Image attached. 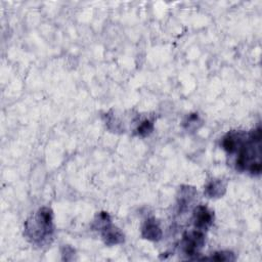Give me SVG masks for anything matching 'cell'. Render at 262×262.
<instances>
[{"mask_svg": "<svg viewBox=\"0 0 262 262\" xmlns=\"http://www.w3.org/2000/svg\"><path fill=\"white\" fill-rule=\"evenodd\" d=\"M26 235L33 243L42 245L52 236L53 233V213L50 208L43 207L37 214L26 222Z\"/></svg>", "mask_w": 262, "mask_h": 262, "instance_id": "obj_1", "label": "cell"}, {"mask_svg": "<svg viewBox=\"0 0 262 262\" xmlns=\"http://www.w3.org/2000/svg\"><path fill=\"white\" fill-rule=\"evenodd\" d=\"M205 245V234L203 230L195 229L185 232L182 238V249L188 257L196 256Z\"/></svg>", "mask_w": 262, "mask_h": 262, "instance_id": "obj_2", "label": "cell"}, {"mask_svg": "<svg viewBox=\"0 0 262 262\" xmlns=\"http://www.w3.org/2000/svg\"><path fill=\"white\" fill-rule=\"evenodd\" d=\"M214 220V214L206 206H198L193 210V223L200 230L207 229Z\"/></svg>", "mask_w": 262, "mask_h": 262, "instance_id": "obj_3", "label": "cell"}, {"mask_svg": "<svg viewBox=\"0 0 262 262\" xmlns=\"http://www.w3.org/2000/svg\"><path fill=\"white\" fill-rule=\"evenodd\" d=\"M247 140V137L245 136V133L241 131H231L228 132L222 139V147L229 154H232L244 144V142Z\"/></svg>", "mask_w": 262, "mask_h": 262, "instance_id": "obj_4", "label": "cell"}, {"mask_svg": "<svg viewBox=\"0 0 262 262\" xmlns=\"http://www.w3.org/2000/svg\"><path fill=\"white\" fill-rule=\"evenodd\" d=\"M101 236L105 245L114 246L124 242V234L119 228L108 223L101 229Z\"/></svg>", "mask_w": 262, "mask_h": 262, "instance_id": "obj_5", "label": "cell"}, {"mask_svg": "<svg viewBox=\"0 0 262 262\" xmlns=\"http://www.w3.org/2000/svg\"><path fill=\"white\" fill-rule=\"evenodd\" d=\"M141 235L149 241H159L162 237V229L155 218H148L141 229Z\"/></svg>", "mask_w": 262, "mask_h": 262, "instance_id": "obj_6", "label": "cell"}, {"mask_svg": "<svg viewBox=\"0 0 262 262\" xmlns=\"http://www.w3.org/2000/svg\"><path fill=\"white\" fill-rule=\"evenodd\" d=\"M205 192L209 198H220L225 192V185L221 180H212L206 185Z\"/></svg>", "mask_w": 262, "mask_h": 262, "instance_id": "obj_7", "label": "cell"}, {"mask_svg": "<svg viewBox=\"0 0 262 262\" xmlns=\"http://www.w3.org/2000/svg\"><path fill=\"white\" fill-rule=\"evenodd\" d=\"M152 130H154V123L149 120L142 121L137 127V133L142 137L149 135L152 132Z\"/></svg>", "mask_w": 262, "mask_h": 262, "instance_id": "obj_8", "label": "cell"}, {"mask_svg": "<svg viewBox=\"0 0 262 262\" xmlns=\"http://www.w3.org/2000/svg\"><path fill=\"white\" fill-rule=\"evenodd\" d=\"M211 260H216V261H234L235 256L232 252L229 251H220L214 253V255L211 256Z\"/></svg>", "mask_w": 262, "mask_h": 262, "instance_id": "obj_9", "label": "cell"}]
</instances>
